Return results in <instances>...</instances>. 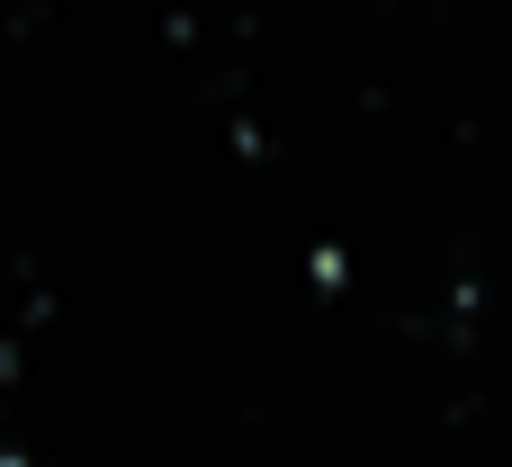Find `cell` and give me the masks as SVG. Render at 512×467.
<instances>
[{
	"mask_svg": "<svg viewBox=\"0 0 512 467\" xmlns=\"http://www.w3.org/2000/svg\"><path fill=\"white\" fill-rule=\"evenodd\" d=\"M306 279H315L324 297H342V288H351V261H342V243H315V261H306Z\"/></svg>",
	"mask_w": 512,
	"mask_h": 467,
	"instance_id": "1",
	"label": "cell"
},
{
	"mask_svg": "<svg viewBox=\"0 0 512 467\" xmlns=\"http://www.w3.org/2000/svg\"><path fill=\"white\" fill-rule=\"evenodd\" d=\"M0 467H36V459H18V450H0Z\"/></svg>",
	"mask_w": 512,
	"mask_h": 467,
	"instance_id": "3",
	"label": "cell"
},
{
	"mask_svg": "<svg viewBox=\"0 0 512 467\" xmlns=\"http://www.w3.org/2000/svg\"><path fill=\"white\" fill-rule=\"evenodd\" d=\"M18 369H27V351H18V342H0V387H9Z\"/></svg>",
	"mask_w": 512,
	"mask_h": 467,
	"instance_id": "2",
	"label": "cell"
}]
</instances>
